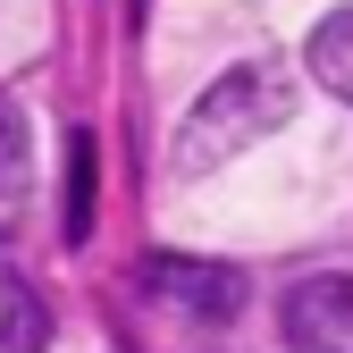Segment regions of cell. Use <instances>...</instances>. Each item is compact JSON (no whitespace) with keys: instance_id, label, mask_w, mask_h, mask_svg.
<instances>
[{"instance_id":"cell-1","label":"cell","mask_w":353,"mask_h":353,"mask_svg":"<svg viewBox=\"0 0 353 353\" xmlns=\"http://www.w3.org/2000/svg\"><path fill=\"white\" fill-rule=\"evenodd\" d=\"M286 118H294V68L244 59V68H228L185 110V126H176V143H168V168L176 176H210V168H228L236 152H252L261 135H278Z\"/></svg>"},{"instance_id":"cell-7","label":"cell","mask_w":353,"mask_h":353,"mask_svg":"<svg viewBox=\"0 0 353 353\" xmlns=\"http://www.w3.org/2000/svg\"><path fill=\"white\" fill-rule=\"evenodd\" d=\"M93 236V135L68 143V244Z\"/></svg>"},{"instance_id":"cell-6","label":"cell","mask_w":353,"mask_h":353,"mask_svg":"<svg viewBox=\"0 0 353 353\" xmlns=\"http://www.w3.org/2000/svg\"><path fill=\"white\" fill-rule=\"evenodd\" d=\"M34 185V143H26V110L0 93V202H17Z\"/></svg>"},{"instance_id":"cell-2","label":"cell","mask_w":353,"mask_h":353,"mask_svg":"<svg viewBox=\"0 0 353 353\" xmlns=\"http://www.w3.org/2000/svg\"><path fill=\"white\" fill-rule=\"evenodd\" d=\"M143 286L168 303V312H185V320H236L244 312V270H228V261H143Z\"/></svg>"},{"instance_id":"cell-3","label":"cell","mask_w":353,"mask_h":353,"mask_svg":"<svg viewBox=\"0 0 353 353\" xmlns=\"http://www.w3.org/2000/svg\"><path fill=\"white\" fill-rule=\"evenodd\" d=\"M286 345L294 353H353V278H303L286 294Z\"/></svg>"},{"instance_id":"cell-4","label":"cell","mask_w":353,"mask_h":353,"mask_svg":"<svg viewBox=\"0 0 353 353\" xmlns=\"http://www.w3.org/2000/svg\"><path fill=\"white\" fill-rule=\"evenodd\" d=\"M51 345V312L26 278H0V353H42Z\"/></svg>"},{"instance_id":"cell-5","label":"cell","mask_w":353,"mask_h":353,"mask_svg":"<svg viewBox=\"0 0 353 353\" xmlns=\"http://www.w3.org/2000/svg\"><path fill=\"white\" fill-rule=\"evenodd\" d=\"M303 59H312V76L328 84L336 101H353V9L320 17V26H312V51H303Z\"/></svg>"}]
</instances>
